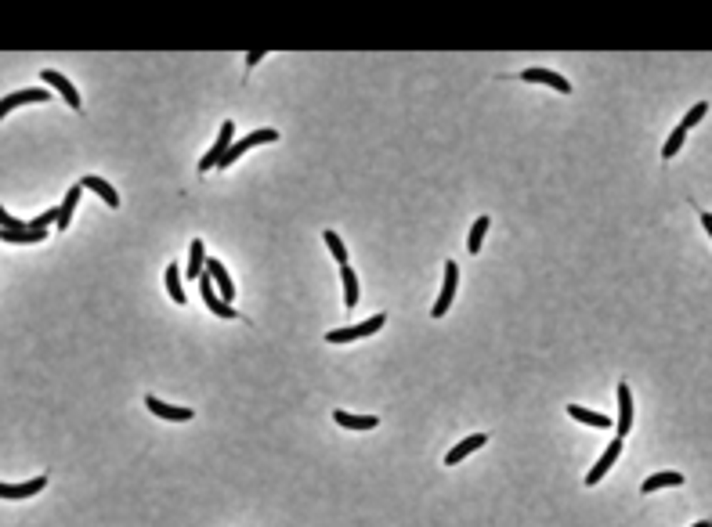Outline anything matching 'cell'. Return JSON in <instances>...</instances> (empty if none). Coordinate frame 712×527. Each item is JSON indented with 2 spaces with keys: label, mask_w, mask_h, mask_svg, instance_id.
Listing matches in <instances>:
<instances>
[{
  "label": "cell",
  "mask_w": 712,
  "mask_h": 527,
  "mask_svg": "<svg viewBox=\"0 0 712 527\" xmlns=\"http://www.w3.org/2000/svg\"><path fill=\"white\" fill-rule=\"evenodd\" d=\"M80 181L66 192V199H62V206H59V224H54V227H59V231H66L69 224H73V213H76V206H80Z\"/></svg>",
  "instance_id": "15"
},
{
  "label": "cell",
  "mask_w": 712,
  "mask_h": 527,
  "mask_svg": "<svg viewBox=\"0 0 712 527\" xmlns=\"http://www.w3.org/2000/svg\"><path fill=\"white\" fill-rule=\"evenodd\" d=\"M619 455H622V437H615V441L608 444V451H604V455H600V459L593 462V470L586 474V484H600V477H604V474L611 470Z\"/></svg>",
  "instance_id": "6"
},
{
  "label": "cell",
  "mask_w": 712,
  "mask_h": 527,
  "mask_svg": "<svg viewBox=\"0 0 712 527\" xmlns=\"http://www.w3.org/2000/svg\"><path fill=\"white\" fill-rule=\"evenodd\" d=\"M322 239H325V246H330V253L337 257V264H340V267H347V250H344V242H340V235H337V231H325Z\"/></svg>",
  "instance_id": "25"
},
{
  "label": "cell",
  "mask_w": 712,
  "mask_h": 527,
  "mask_svg": "<svg viewBox=\"0 0 712 527\" xmlns=\"http://www.w3.org/2000/svg\"><path fill=\"white\" fill-rule=\"evenodd\" d=\"M340 275H344V304H347V311L358 304V278H355V271L351 267H340Z\"/></svg>",
  "instance_id": "24"
},
{
  "label": "cell",
  "mask_w": 712,
  "mask_h": 527,
  "mask_svg": "<svg viewBox=\"0 0 712 527\" xmlns=\"http://www.w3.org/2000/svg\"><path fill=\"white\" fill-rule=\"evenodd\" d=\"M199 289H203V300H206V307L217 314V318H235V307L232 304H225L221 297H217V285H213V278L203 271V278H199Z\"/></svg>",
  "instance_id": "5"
},
{
  "label": "cell",
  "mask_w": 712,
  "mask_h": 527,
  "mask_svg": "<svg viewBox=\"0 0 712 527\" xmlns=\"http://www.w3.org/2000/svg\"><path fill=\"white\" fill-rule=\"evenodd\" d=\"M51 94L44 87H29V91H19V94H8L4 101H0V120H4L8 112H15L19 105H29V101H47Z\"/></svg>",
  "instance_id": "10"
},
{
  "label": "cell",
  "mask_w": 712,
  "mask_h": 527,
  "mask_svg": "<svg viewBox=\"0 0 712 527\" xmlns=\"http://www.w3.org/2000/svg\"><path fill=\"white\" fill-rule=\"evenodd\" d=\"M705 112H708V105H705V101H698V105H694V108L683 116V123H680V127H683V131H691L694 123H701V120H705Z\"/></svg>",
  "instance_id": "28"
},
{
  "label": "cell",
  "mask_w": 712,
  "mask_h": 527,
  "mask_svg": "<svg viewBox=\"0 0 712 527\" xmlns=\"http://www.w3.org/2000/svg\"><path fill=\"white\" fill-rule=\"evenodd\" d=\"M206 275H210V278H213V285H217V297H221L225 304H232V297H235V285H232V278H228L225 264H221V260H206Z\"/></svg>",
  "instance_id": "8"
},
{
  "label": "cell",
  "mask_w": 712,
  "mask_h": 527,
  "mask_svg": "<svg viewBox=\"0 0 712 527\" xmlns=\"http://www.w3.org/2000/svg\"><path fill=\"white\" fill-rule=\"evenodd\" d=\"M0 227H4V231H26V227H29V220H22V217H11L4 206H0Z\"/></svg>",
  "instance_id": "27"
},
{
  "label": "cell",
  "mask_w": 712,
  "mask_h": 527,
  "mask_svg": "<svg viewBox=\"0 0 712 527\" xmlns=\"http://www.w3.org/2000/svg\"><path fill=\"white\" fill-rule=\"evenodd\" d=\"M333 419L340 423V426H347V430H376L380 426V419L376 416H355V412H333Z\"/></svg>",
  "instance_id": "19"
},
{
  "label": "cell",
  "mask_w": 712,
  "mask_h": 527,
  "mask_svg": "<svg viewBox=\"0 0 712 527\" xmlns=\"http://www.w3.org/2000/svg\"><path fill=\"white\" fill-rule=\"evenodd\" d=\"M145 408H148V412H156L159 419H171V423H188L195 412H192V408H174V404H163L159 397H145Z\"/></svg>",
  "instance_id": "7"
},
{
  "label": "cell",
  "mask_w": 712,
  "mask_h": 527,
  "mask_svg": "<svg viewBox=\"0 0 712 527\" xmlns=\"http://www.w3.org/2000/svg\"><path fill=\"white\" fill-rule=\"evenodd\" d=\"M167 289H171V300H174V304H185V300H188V297H185V282H181L178 264L167 267Z\"/></svg>",
  "instance_id": "22"
},
{
  "label": "cell",
  "mask_w": 712,
  "mask_h": 527,
  "mask_svg": "<svg viewBox=\"0 0 712 527\" xmlns=\"http://www.w3.org/2000/svg\"><path fill=\"white\" fill-rule=\"evenodd\" d=\"M456 282H459V264L456 260H449L445 264V282H442V297H437V304H434V318H442V314H449V307H452V300H456Z\"/></svg>",
  "instance_id": "3"
},
{
  "label": "cell",
  "mask_w": 712,
  "mask_h": 527,
  "mask_svg": "<svg viewBox=\"0 0 712 527\" xmlns=\"http://www.w3.org/2000/svg\"><path fill=\"white\" fill-rule=\"evenodd\" d=\"M232 131H235V123L228 120V123H221V134H217V141L210 145V152H203V159H199V170H213L217 163H221L225 155H228V148H232Z\"/></svg>",
  "instance_id": "2"
},
{
  "label": "cell",
  "mask_w": 712,
  "mask_h": 527,
  "mask_svg": "<svg viewBox=\"0 0 712 527\" xmlns=\"http://www.w3.org/2000/svg\"><path fill=\"white\" fill-rule=\"evenodd\" d=\"M484 231H488V217H477L474 227H470V239H467V250H470V253H481V246H484Z\"/></svg>",
  "instance_id": "23"
},
{
  "label": "cell",
  "mask_w": 712,
  "mask_h": 527,
  "mask_svg": "<svg viewBox=\"0 0 712 527\" xmlns=\"http://www.w3.org/2000/svg\"><path fill=\"white\" fill-rule=\"evenodd\" d=\"M80 188H91L94 195H101V199H105V206H113V210L120 206V195H116V188L108 185V181H101V178H94V173H87V178L80 181Z\"/></svg>",
  "instance_id": "16"
},
{
  "label": "cell",
  "mask_w": 712,
  "mask_h": 527,
  "mask_svg": "<svg viewBox=\"0 0 712 527\" xmlns=\"http://www.w3.org/2000/svg\"><path fill=\"white\" fill-rule=\"evenodd\" d=\"M47 488V477H33L26 484H0V498H29V495H40Z\"/></svg>",
  "instance_id": "12"
},
{
  "label": "cell",
  "mask_w": 712,
  "mask_h": 527,
  "mask_svg": "<svg viewBox=\"0 0 712 527\" xmlns=\"http://www.w3.org/2000/svg\"><path fill=\"white\" fill-rule=\"evenodd\" d=\"M271 141H279V134H275V131H253V134H246L243 141H235V145L228 148V155H225L221 163H217V166H232V163H235L243 152H250L253 145H271Z\"/></svg>",
  "instance_id": "4"
},
{
  "label": "cell",
  "mask_w": 712,
  "mask_h": 527,
  "mask_svg": "<svg viewBox=\"0 0 712 527\" xmlns=\"http://www.w3.org/2000/svg\"><path fill=\"white\" fill-rule=\"evenodd\" d=\"M484 444H488V434H470L467 441H459V444L445 455V466H459L470 451H477V448H484Z\"/></svg>",
  "instance_id": "11"
},
{
  "label": "cell",
  "mask_w": 712,
  "mask_h": 527,
  "mask_svg": "<svg viewBox=\"0 0 712 527\" xmlns=\"http://www.w3.org/2000/svg\"><path fill=\"white\" fill-rule=\"evenodd\" d=\"M260 58H264V51H250V54H246V66H257Z\"/></svg>",
  "instance_id": "29"
},
{
  "label": "cell",
  "mask_w": 712,
  "mask_h": 527,
  "mask_svg": "<svg viewBox=\"0 0 712 527\" xmlns=\"http://www.w3.org/2000/svg\"><path fill=\"white\" fill-rule=\"evenodd\" d=\"M568 416L579 419V423H586V426H596V430H608V426H611V416L589 412V408H582V404H568Z\"/></svg>",
  "instance_id": "18"
},
{
  "label": "cell",
  "mask_w": 712,
  "mask_h": 527,
  "mask_svg": "<svg viewBox=\"0 0 712 527\" xmlns=\"http://www.w3.org/2000/svg\"><path fill=\"white\" fill-rule=\"evenodd\" d=\"M691 527H712V523H708V520H698V523H691Z\"/></svg>",
  "instance_id": "31"
},
{
  "label": "cell",
  "mask_w": 712,
  "mask_h": 527,
  "mask_svg": "<svg viewBox=\"0 0 712 527\" xmlns=\"http://www.w3.org/2000/svg\"><path fill=\"white\" fill-rule=\"evenodd\" d=\"M44 83L59 91V94H62V98H66V101H69L73 108H80V94H76V87H73V83H69V80H66L62 73H54V69H44Z\"/></svg>",
  "instance_id": "13"
},
{
  "label": "cell",
  "mask_w": 712,
  "mask_h": 527,
  "mask_svg": "<svg viewBox=\"0 0 712 527\" xmlns=\"http://www.w3.org/2000/svg\"><path fill=\"white\" fill-rule=\"evenodd\" d=\"M0 239L4 242H15V246H33V242H44L47 231L44 227H26V231H4L0 227Z\"/></svg>",
  "instance_id": "17"
},
{
  "label": "cell",
  "mask_w": 712,
  "mask_h": 527,
  "mask_svg": "<svg viewBox=\"0 0 712 527\" xmlns=\"http://www.w3.org/2000/svg\"><path fill=\"white\" fill-rule=\"evenodd\" d=\"M680 484H683V477H680V474H654V477H647V481H644V495L658 491V488H680Z\"/></svg>",
  "instance_id": "21"
},
{
  "label": "cell",
  "mask_w": 712,
  "mask_h": 527,
  "mask_svg": "<svg viewBox=\"0 0 712 527\" xmlns=\"http://www.w3.org/2000/svg\"><path fill=\"white\" fill-rule=\"evenodd\" d=\"M383 325H387V314H372L369 322H362V325H347V329H333L330 336V343H351V339H362V336H372V332H380Z\"/></svg>",
  "instance_id": "1"
},
{
  "label": "cell",
  "mask_w": 712,
  "mask_h": 527,
  "mask_svg": "<svg viewBox=\"0 0 712 527\" xmlns=\"http://www.w3.org/2000/svg\"><path fill=\"white\" fill-rule=\"evenodd\" d=\"M701 224H705V231L712 235V213H701Z\"/></svg>",
  "instance_id": "30"
},
{
  "label": "cell",
  "mask_w": 712,
  "mask_h": 527,
  "mask_svg": "<svg viewBox=\"0 0 712 527\" xmlns=\"http://www.w3.org/2000/svg\"><path fill=\"white\" fill-rule=\"evenodd\" d=\"M633 430V397H629V383H619V437H626Z\"/></svg>",
  "instance_id": "14"
},
{
  "label": "cell",
  "mask_w": 712,
  "mask_h": 527,
  "mask_svg": "<svg viewBox=\"0 0 712 527\" xmlns=\"http://www.w3.org/2000/svg\"><path fill=\"white\" fill-rule=\"evenodd\" d=\"M683 138H687V131H683V127H676V131L666 138V145H662V159H673V155L683 148Z\"/></svg>",
  "instance_id": "26"
},
{
  "label": "cell",
  "mask_w": 712,
  "mask_h": 527,
  "mask_svg": "<svg viewBox=\"0 0 712 527\" xmlns=\"http://www.w3.org/2000/svg\"><path fill=\"white\" fill-rule=\"evenodd\" d=\"M521 80H524V83H546V87H554V91H561V94H571V83H568L561 73H550V69H524Z\"/></svg>",
  "instance_id": "9"
},
{
  "label": "cell",
  "mask_w": 712,
  "mask_h": 527,
  "mask_svg": "<svg viewBox=\"0 0 712 527\" xmlns=\"http://www.w3.org/2000/svg\"><path fill=\"white\" fill-rule=\"evenodd\" d=\"M203 271H206V250H203V239H192V250H188V267H185V275H188V278H203Z\"/></svg>",
  "instance_id": "20"
}]
</instances>
